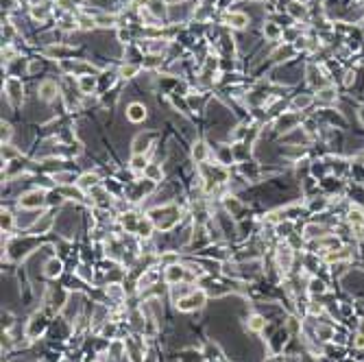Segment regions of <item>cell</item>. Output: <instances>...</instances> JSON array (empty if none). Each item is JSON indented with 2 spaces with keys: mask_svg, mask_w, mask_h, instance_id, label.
Instances as JSON below:
<instances>
[{
  "mask_svg": "<svg viewBox=\"0 0 364 362\" xmlns=\"http://www.w3.org/2000/svg\"><path fill=\"white\" fill-rule=\"evenodd\" d=\"M46 327H48L46 316H44L42 312H35V314L31 316L29 325H26V338H29V341H35V338H40V334L46 332Z\"/></svg>",
  "mask_w": 364,
  "mask_h": 362,
  "instance_id": "2",
  "label": "cell"
},
{
  "mask_svg": "<svg viewBox=\"0 0 364 362\" xmlns=\"http://www.w3.org/2000/svg\"><path fill=\"white\" fill-rule=\"evenodd\" d=\"M42 205H46V192H42V190L26 192V194L20 199L22 210H40Z\"/></svg>",
  "mask_w": 364,
  "mask_h": 362,
  "instance_id": "3",
  "label": "cell"
},
{
  "mask_svg": "<svg viewBox=\"0 0 364 362\" xmlns=\"http://www.w3.org/2000/svg\"><path fill=\"white\" fill-rule=\"evenodd\" d=\"M76 185H79V190H83V192H92L94 188H98V175H94V173L81 175L79 181H76Z\"/></svg>",
  "mask_w": 364,
  "mask_h": 362,
  "instance_id": "8",
  "label": "cell"
},
{
  "mask_svg": "<svg viewBox=\"0 0 364 362\" xmlns=\"http://www.w3.org/2000/svg\"><path fill=\"white\" fill-rule=\"evenodd\" d=\"M318 98H321V101H325V103H327V101H334V98H336V92L332 90V87H325V90L318 92Z\"/></svg>",
  "mask_w": 364,
  "mask_h": 362,
  "instance_id": "28",
  "label": "cell"
},
{
  "mask_svg": "<svg viewBox=\"0 0 364 362\" xmlns=\"http://www.w3.org/2000/svg\"><path fill=\"white\" fill-rule=\"evenodd\" d=\"M155 138V133H140L133 142V153L135 155H144V153L151 149V140Z\"/></svg>",
  "mask_w": 364,
  "mask_h": 362,
  "instance_id": "7",
  "label": "cell"
},
{
  "mask_svg": "<svg viewBox=\"0 0 364 362\" xmlns=\"http://www.w3.org/2000/svg\"><path fill=\"white\" fill-rule=\"evenodd\" d=\"M137 72V65H122V70H120V76H122V79H131V76H133Z\"/></svg>",
  "mask_w": 364,
  "mask_h": 362,
  "instance_id": "29",
  "label": "cell"
},
{
  "mask_svg": "<svg viewBox=\"0 0 364 362\" xmlns=\"http://www.w3.org/2000/svg\"><path fill=\"white\" fill-rule=\"evenodd\" d=\"M307 290H310L312 295H323V293H327V286H325L323 279L312 277V279H310V286H307Z\"/></svg>",
  "mask_w": 364,
  "mask_h": 362,
  "instance_id": "17",
  "label": "cell"
},
{
  "mask_svg": "<svg viewBox=\"0 0 364 362\" xmlns=\"http://www.w3.org/2000/svg\"><path fill=\"white\" fill-rule=\"evenodd\" d=\"M85 0H57V4L59 7H63V9H74V7H79V4H83Z\"/></svg>",
  "mask_w": 364,
  "mask_h": 362,
  "instance_id": "27",
  "label": "cell"
},
{
  "mask_svg": "<svg viewBox=\"0 0 364 362\" xmlns=\"http://www.w3.org/2000/svg\"><path fill=\"white\" fill-rule=\"evenodd\" d=\"M79 24L83 26V29H94V26H96V18H90V15H81V18H79Z\"/></svg>",
  "mask_w": 364,
  "mask_h": 362,
  "instance_id": "30",
  "label": "cell"
},
{
  "mask_svg": "<svg viewBox=\"0 0 364 362\" xmlns=\"http://www.w3.org/2000/svg\"><path fill=\"white\" fill-rule=\"evenodd\" d=\"M53 223H55V221H53V214H44V216L37 218V223L31 227V232H33V234H46L48 229L53 227Z\"/></svg>",
  "mask_w": 364,
  "mask_h": 362,
  "instance_id": "10",
  "label": "cell"
},
{
  "mask_svg": "<svg viewBox=\"0 0 364 362\" xmlns=\"http://www.w3.org/2000/svg\"><path fill=\"white\" fill-rule=\"evenodd\" d=\"M126 118H129L131 122H142V120L146 118V107L142 105V103H131L129 109H126Z\"/></svg>",
  "mask_w": 364,
  "mask_h": 362,
  "instance_id": "9",
  "label": "cell"
},
{
  "mask_svg": "<svg viewBox=\"0 0 364 362\" xmlns=\"http://www.w3.org/2000/svg\"><path fill=\"white\" fill-rule=\"evenodd\" d=\"M185 279H187V268H185V264H181V262L164 268V282H166L168 286L179 284V282H185Z\"/></svg>",
  "mask_w": 364,
  "mask_h": 362,
  "instance_id": "4",
  "label": "cell"
},
{
  "mask_svg": "<svg viewBox=\"0 0 364 362\" xmlns=\"http://www.w3.org/2000/svg\"><path fill=\"white\" fill-rule=\"evenodd\" d=\"M303 2H305V0H303Z\"/></svg>",
  "mask_w": 364,
  "mask_h": 362,
  "instance_id": "36",
  "label": "cell"
},
{
  "mask_svg": "<svg viewBox=\"0 0 364 362\" xmlns=\"http://www.w3.org/2000/svg\"><path fill=\"white\" fill-rule=\"evenodd\" d=\"M9 138H11V127L2 122V142H9Z\"/></svg>",
  "mask_w": 364,
  "mask_h": 362,
  "instance_id": "32",
  "label": "cell"
},
{
  "mask_svg": "<svg viewBox=\"0 0 364 362\" xmlns=\"http://www.w3.org/2000/svg\"><path fill=\"white\" fill-rule=\"evenodd\" d=\"M31 15L35 20H46L48 15H51V7H48V4H35V7L31 9Z\"/></svg>",
  "mask_w": 364,
  "mask_h": 362,
  "instance_id": "16",
  "label": "cell"
},
{
  "mask_svg": "<svg viewBox=\"0 0 364 362\" xmlns=\"http://www.w3.org/2000/svg\"><path fill=\"white\" fill-rule=\"evenodd\" d=\"M144 173H146V177L151 179V181H159V179H162V166H159V164H148Z\"/></svg>",
  "mask_w": 364,
  "mask_h": 362,
  "instance_id": "19",
  "label": "cell"
},
{
  "mask_svg": "<svg viewBox=\"0 0 364 362\" xmlns=\"http://www.w3.org/2000/svg\"><path fill=\"white\" fill-rule=\"evenodd\" d=\"M148 11H151L153 18H162V15H166V2L164 0H151L148 2Z\"/></svg>",
  "mask_w": 364,
  "mask_h": 362,
  "instance_id": "14",
  "label": "cell"
},
{
  "mask_svg": "<svg viewBox=\"0 0 364 362\" xmlns=\"http://www.w3.org/2000/svg\"><path fill=\"white\" fill-rule=\"evenodd\" d=\"M295 122H297V116H281L279 122H277V129L279 131H290Z\"/></svg>",
  "mask_w": 364,
  "mask_h": 362,
  "instance_id": "21",
  "label": "cell"
},
{
  "mask_svg": "<svg viewBox=\"0 0 364 362\" xmlns=\"http://www.w3.org/2000/svg\"><path fill=\"white\" fill-rule=\"evenodd\" d=\"M40 96L44 101H53V98L57 96V83H55V81H44L40 85Z\"/></svg>",
  "mask_w": 364,
  "mask_h": 362,
  "instance_id": "13",
  "label": "cell"
},
{
  "mask_svg": "<svg viewBox=\"0 0 364 362\" xmlns=\"http://www.w3.org/2000/svg\"><path fill=\"white\" fill-rule=\"evenodd\" d=\"M4 90H7V96L11 103H18L22 101V81L15 79V76H11V79H7V83H4Z\"/></svg>",
  "mask_w": 364,
  "mask_h": 362,
  "instance_id": "6",
  "label": "cell"
},
{
  "mask_svg": "<svg viewBox=\"0 0 364 362\" xmlns=\"http://www.w3.org/2000/svg\"><path fill=\"white\" fill-rule=\"evenodd\" d=\"M151 0H135V4H148Z\"/></svg>",
  "mask_w": 364,
  "mask_h": 362,
  "instance_id": "35",
  "label": "cell"
},
{
  "mask_svg": "<svg viewBox=\"0 0 364 362\" xmlns=\"http://www.w3.org/2000/svg\"><path fill=\"white\" fill-rule=\"evenodd\" d=\"M207 297H209V295L205 293V288H198V290L194 288L190 295H187V297L179 299L175 305H177L179 312H194V310H201L203 305H205Z\"/></svg>",
  "mask_w": 364,
  "mask_h": 362,
  "instance_id": "1",
  "label": "cell"
},
{
  "mask_svg": "<svg viewBox=\"0 0 364 362\" xmlns=\"http://www.w3.org/2000/svg\"><path fill=\"white\" fill-rule=\"evenodd\" d=\"M146 166H148L146 155H133V160H131V168H133L135 173H144Z\"/></svg>",
  "mask_w": 364,
  "mask_h": 362,
  "instance_id": "18",
  "label": "cell"
},
{
  "mask_svg": "<svg viewBox=\"0 0 364 362\" xmlns=\"http://www.w3.org/2000/svg\"><path fill=\"white\" fill-rule=\"evenodd\" d=\"M79 87H81V92L83 94H90V92L96 87V79H94L92 74H85V76H81V81H79Z\"/></svg>",
  "mask_w": 364,
  "mask_h": 362,
  "instance_id": "15",
  "label": "cell"
},
{
  "mask_svg": "<svg viewBox=\"0 0 364 362\" xmlns=\"http://www.w3.org/2000/svg\"><path fill=\"white\" fill-rule=\"evenodd\" d=\"M11 227H13V214H11V212H2V229L9 234Z\"/></svg>",
  "mask_w": 364,
  "mask_h": 362,
  "instance_id": "26",
  "label": "cell"
},
{
  "mask_svg": "<svg viewBox=\"0 0 364 362\" xmlns=\"http://www.w3.org/2000/svg\"><path fill=\"white\" fill-rule=\"evenodd\" d=\"M312 103V96H297L295 101H292V107L295 109H303V107H307Z\"/></svg>",
  "mask_w": 364,
  "mask_h": 362,
  "instance_id": "24",
  "label": "cell"
},
{
  "mask_svg": "<svg viewBox=\"0 0 364 362\" xmlns=\"http://www.w3.org/2000/svg\"><path fill=\"white\" fill-rule=\"evenodd\" d=\"M354 347H356V349H360V352L364 349V336H362V334H356V338H354Z\"/></svg>",
  "mask_w": 364,
  "mask_h": 362,
  "instance_id": "31",
  "label": "cell"
},
{
  "mask_svg": "<svg viewBox=\"0 0 364 362\" xmlns=\"http://www.w3.org/2000/svg\"><path fill=\"white\" fill-rule=\"evenodd\" d=\"M358 116H360V122H362V124H364V107H362V109H360V112H358Z\"/></svg>",
  "mask_w": 364,
  "mask_h": 362,
  "instance_id": "34",
  "label": "cell"
},
{
  "mask_svg": "<svg viewBox=\"0 0 364 362\" xmlns=\"http://www.w3.org/2000/svg\"><path fill=\"white\" fill-rule=\"evenodd\" d=\"M146 48L151 53H159V51L166 48V42H164V40H151V44H146Z\"/></svg>",
  "mask_w": 364,
  "mask_h": 362,
  "instance_id": "25",
  "label": "cell"
},
{
  "mask_svg": "<svg viewBox=\"0 0 364 362\" xmlns=\"http://www.w3.org/2000/svg\"><path fill=\"white\" fill-rule=\"evenodd\" d=\"M192 155H194L196 162H205L207 160V146L203 144V142H198V144H194V151H192Z\"/></svg>",
  "mask_w": 364,
  "mask_h": 362,
  "instance_id": "20",
  "label": "cell"
},
{
  "mask_svg": "<svg viewBox=\"0 0 364 362\" xmlns=\"http://www.w3.org/2000/svg\"><path fill=\"white\" fill-rule=\"evenodd\" d=\"M264 35L271 37V40H277L279 37V26H275L273 22H268V24H264Z\"/></svg>",
  "mask_w": 364,
  "mask_h": 362,
  "instance_id": "23",
  "label": "cell"
},
{
  "mask_svg": "<svg viewBox=\"0 0 364 362\" xmlns=\"http://www.w3.org/2000/svg\"><path fill=\"white\" fill-rule=\"evenodd\" d=\"M358 334H362V336H364V319L358 323Z\"/></svg>",
  "mask_w": 364,
  "mask_h": 362,
  "instance_id": "33",
  "label": "cell"
},
{
  "mask_svg": "<svg viewBox=\"0 0 364 362\" xmlns=\"http://www.w3.org/2000/svg\"><path fill=\"white\" fill-rule=\"evenodd\" d=\"M246 327H249V332H255V334L264 332V330H266V316H262V314H251V316H249V323H246Z\"/></svg>",
  "mask_w": 364,
  "mask_h": 362,
  "instance_id": "11",
  "label": "cell"
},
{
  "mask_svg": "<svg viewBox=\"0 0 364 362\" xmlns=\"http://www.w3.org/2000/svg\"><path fill=\"white\" fill-rule=\"evenodd\" d=\"M288 13L292 15V18H305L307 9L303 7V4H299V2H292L290 7H288Z\"/></svg>",
  "mask_w": 364,
  "mask_h": 362,
  "instance_id": "22",
  "label": "cell"
},
{
  "mask_svg": "<svg viewBox=\"0 0 364 362\" xmlns=\"http://www.w3.org/2000/svg\"><path fill=\"white\" fill-rule=\"evenodd\" d=\"M61 273H63V262L59 260L57 255L48 257V260L44 262V275H46L48 279H57Z\"/></svg>",
  "mask_w": 364,
  "mask_h": 362,
  "instance_id": "5",
  "label": "cell"
},
{
  "mask_svg": "<svg viewBox=\"0 0 364 362\" xmlns=\"http://www.w3.org/2000/svg\"><path fill=\"white\" fill-rule=\"evenodd\" d=\"M225 22H227L229 26H234V29H244V26L249 24V18H246L244 13H227L225 15Z\"/></svg>",
  "mask_w": 364,
  "mask_h": 362,
  "instance_id": "12",
  "label": "cell"
}]
</instances>
